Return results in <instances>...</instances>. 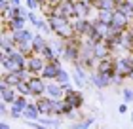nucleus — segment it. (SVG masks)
Instances as JSON below:
<instances>
[{
  "label": "nucleus",
  "mask_w": 133,
  "mask_h": 129,
  "mask_svg": "<svg viewBox=\"0 0 133 129\" xmlns=\"http://www.w3.org/2000/svg\"><path fill=\"white\" fill-rule=\"evenodd\" d=\"M0 127H2V129H10V125L6 124V121H2V124H0Z\"/></svg>",
  "instance_id": "nucleus-34"
},
{
  "label": "nucleus",
  "mask_w": 133,
  "mask_h": 129,
  "mask_svg": "<svg viewBox=\"0 0 133 129\" xmlns=\"http://www.w3.org/2000/svg\"><path fill=\"white\" fill-rule=\"evenodd\" d=\"M110 27L118 29V30H128V29H129V17L125 15L124 11L116 10V11H114V15H112V23H110Z\"/></svg>",
  "instance_id": "nucleus-10"
},
{
  "label": "nucleus",
  "mask_w": 133,
  "mask_h": 129,
  "mask_svg": "<svg viewBox=\"0 0 133 129\" xmlns=\"http://www.w3.org/2000/svg\"><path fill=\"white\" fill-rule=\"evenodd\" d=\"M124 2H125V4H128V6H129V8H133V0H124Z\"/></svg>",
  "instance_id": "nucleus-35"
},
{
  "label": "nucleus",
  "mask_w": 133,
  "mask_h": 129,
  "mask_svg": "<svg viewBox=\"0 0 133 129\" xmlns=\"http://www.w3.org/2000/svg\"><path fill=\"white\" fill-rule=\"evenodd\" d=\"M0 114H2V116H6V114H8V103H0Z\"/></svg>",
  "instance_id": "nucleus-31"
},
{
  "label": "nucleus",
  "mask_w": 133,
  "mask_h": 129,
  "mask_svg": "<svg viewBox=\"0 0 133 129\" xmlns=\"http://www.w3.org/2000/svg\"><path fill=\"white\" fill-rule=\"evenodd\" d=\"M2 70H27V55H23L17 47L8 55H2Z\"/></svg>",
  "instance_id": "nucleus-2"
},
{
  "label": "nucleus",
  "mask_w": 133,
  "mask_h": 129,
  "mask_svg": "<svg viewBox=\"0 0 133 129\" xmlns=\"http://www.w3.org/2000/svg\"><path fill=\"white\" fill-rule=\"evenodd\" d=\"M10 116L11 118H23V108H19L17 104H11L10 106Z\"/></svg>",
  "instance_id": "nucleus-23"
},
{
  "label": "nucleus",
  "mask_w": 133,
  "mask_h": 129,
  "mask_svg": "<svg viewBox=\"0 0 133 129\" xmlns=\"http://www.w3.org/2000/svg\"><path fill=\"white\" fill-rule=\"evenodd\" d=\"M131 101H133V91L124 89V103H131Z\"/></svg>",
  "instance_id": "nucleus-30"
},
{
  "label": "nucleus",
  "mask_w": 133,
  "mask_h": 129,
  "mask_svg": "<svg viewBox=\"0 0 133 129\" xmlns=\"http://www.w3.org/2000/svg\"><path fill=\"white\" fill-rule=\"evenodd\" d=\"M70 78H72V82H74V85H78V87H82V85H84V82H86V80H84L80 74H78L76 70H74V74H72Z\"/></svg>",
  "instance_id": "nucleus-28"
},
{
  "label": "nucleus",
  "mask_w": 133,
  "mask_h": 129,
  "mask_svg": "<svg viewBox=\"0 0 133 129\" xmlns=\"http://www.w3.org/2000/svg\"><path fill=\"white\" fill-rule=\"evenodd\" d=\"M112 15H114V11H110V10H99L97 11V17H99L101 21L108 23V25L112 23Z\"/></svg>",
  "instance_id": "nucleus-20"
},
{
  "label": "nucleus",
  "mask_w": 133,
  "mask_h": 129,
  "mask_svg": "<svg viewBox=\"0 0 133 129\" xmlns=\"http://www.w3.org/2000/svg\"><path fill=\"white\" fill-rule=\"evenodd\" d=\"M110 53H112V51H110V47L105 44V40H103V42H97V44L93 46V55H95V57H97L99 61H101V59H105V57H108Z\"/></svg>",
  "instance_id": "nucleus-16"
},
{
  "label": "nucleus",
  "mask_w": 133,
  "mask_h": 129,
  "mask_svg": "<svg viewBox=\"0 0 133 129\" xmlns=\"http://www.w3.org/2000/svg\"><path fill=\"white\" fill-rule=\"evenodd\" d=\"M53 15L72 19V17H74V0H59V4L55 6V10H53Z\"/></svg>",
  "instance_id": "nucleus-3"
},
{
  "label": "nucleus",
  "mask_w": 133,
  "mask_h": 129,
  "mask_svg": "<svg viewBox=\"0 0 133 129\" xmlns=\"http://www.w3.org/2000/svg\"><path fill=\"white\" fill-rule=\"evenodd\" d=\"M27 72L29 70H8V72H4V74H2V80L8 85H14V87H15L19 82L27 80Z\"/></svg>",
  "instance_id": "nucleus-6"
},
{
  "label": "nucleus",
  "mask_w": 133,
  "mask_h": 129,
  "mask_svg": "<svg viewBox=\"0 0 133 129\" xmlns=\"http://www.w3.org/2000/svg\"><path fill=\"white\" fill-rule=\"evenodd\" d=\"M27 21H29L27 17H10V21L4 23V25L8 27L10 32H11V30H21V29H25V23H27Z\"/></svg>",
  "instance_id": "nucleus-17"
},
{
  "label": "nucleus",
  "mask_w": 133,
  "mask_h": 129,
  "mask_svg": "<svg viewBox=\"0 0 133 129\" xmlns=\"http://www.w3.org/2000/svg\"><path fill=\"white\" fill-rule=\"evenodd\" d=\"M70 80H72V78H70V74H69L66 70H63V69H61V70H59V74H57V78H55V82L63 85V84H69Z\"/></svg>",
  "instance_id": "nucleus-22"
},
{
  "label": "nucleus",
  "mask_w": 133,
  "mask_h": 129,
  "mask_svg": "<svg viewBox=\"0 0 133 129\" xmlns=\"http://www.w3.org/2000/svg\"><path fill=\"white\" fill-rule=\"evenodd\" d=\"M29 84H31V95L32 97H42L46 93V85L44 84V78L38 76V74H31L29 76Z\"/></svg>",
  "instance_id": "nucleus-5"
},
{
  "label": "nucleus",
  "mask_w": 133,
  "mask_h": 129,
  "mask_svg": "<svg viewBox=\"0 0 133 129\" xmlns=\"http://www.w3.org/2000/svg\"><path fill=\"white\" fill-rule=\"evenodd\" d=\"M46 95H50L51 99H61V97H65V89H63L61 84H48Z\"/></svg>",
  "instance_id": "nucleus-14"
},
{
  "label": "nucleus",
  "mask_w": 133,
  "mask_h": 129,
  "mask_svg": "<svg viewBox=\"0 0 133 129\" xmlns=\"http://www.w3.org/2000/svg\"><path fill=\"white\" fill-rule=\"evenodd\" d=\"M59 70H61V65H55V63H51V61H46V66H44V70H42V78L44 80H55L57 74H59Z\"/></svg>",
  "instance_id": "nucleus-13"
},
{
  "label": "nucleus",
  "mask_w": 133,
  "mask_h": 129,
  "mask_svg": "<svg viewBox=\"0 0 133 129\" xmlns=\"http://www.w3.org/2000/svg\"><path fill=\"white\" fill-rule=\"evenodd\" d=\"M40 116H42V112H40V108L36 106V103H29L27 108L23 110V118H27L29 121L31 120H38Z\"/></svg>",
  "instance_id": "nucleus-15"
},
{
  "label": "nucleus",
  "mask_w": 133,
  "mask_h": 129,
  "mask_svg": "<svg viewBox=\"0 0 133 129\" xmlns=\"http://www.w3.org/2000/svg\"><path fill=\"white\" fill-rule=\"evenodd\" d=\"M46 66V59L42 57V55H31V57H27V70L29 74H42V70H44Z\"/></svg>",
  "instance_id": "nucleus-4"
},
{
  "label": "nucleus",
  "mask_w": 133,
  "mask_h": 129,
  "mask_svg": "<svg viewBox=\"0 0 133 129\" xmlns=\"http://www.w3.org/2000/svg\"><path fill=\"white\" fill-rule=\"evenodd\" d=\"M11 6H21V0H10Z\"/></svg>",
  "instance_id": "nucleus-33"
},
{
  "label": "nucleus",
  "mask_w": 133,
  "mask_h": 129,
  "mask_svg": "<svg viewBox=\"0 0 133 129\" xmlns=\"http://www.w3.org/2000/svg\"><path fill=\"white\" fill-rule=\"evenodd\" d=\"M25 4H27V8L34 11V10H40L42 8V4H40V0H25Z\"/></svg>",
  "instance_id": "nucleus-27"
},
{
  "label": "nucleus",
  "mask_w": 133,
  "mask_h": 129,
  "mask_svg": "<svg viewBox=\"0 0 133 129\" xmlns=\"http://www.w3.org/2000/svg\"><path fill=\"white\" fill-rule=\"evenodd\" d=\"M40 124L44 127H59L61 125V120H48V118H44V120H40Z\"/></svg>",
  "instance_id": "nucleus-24"
},
{
  "label": "nucleus",
  "mask_w": 133,
  "mask_h": 129,
  "mask_svg": "<svg viewBox=\"0 0 133 129\" xmlns=\"http://www.w3.org/2000/svg\"><path fill=\"white\" fill-rule=\"evenodd\" d=\"M15 89H17V93L19 95H31V84H29V78L27 80H23V82H19L15 85Z\"/></svg>",
  "instance_id": "nucleus-19"
},
{
  "label": "nucleus",
  "mask_w": 133,
  "mask_h": 129,
  "mask_svg": "<svg viewBox=\"0 0 133 129\" xmlns=\"http://www.w3.org/2000/svg\"><path fill=\"white\" fill-rule=\"evenodd\" d=\"M48 46V40L44 38V34H34V40H32V51L34 53H42V50Z\"/></svg>",
  "instance_id": "nucleus-18"
},
{
  "label": "nucleus",
  "mask_w": 133,
  "mask_h": 129,
  "mask_svg": "<svg viewBox=\"0 0 133 129\" xmlns=\"http://www.w3.org/2000/svg\"><path fill=\"white\" fill-rule=\"evenodd\" d=\"M116 72H118V74H122L124 78H133V63H131V57L116 59Z\"/></svg>",
  "instance_id": "nucleus-7"
},
{
  "label": "nucleus",
  "mask_w": 133,
  "mask_h": 129,
  "mask_svg": "<svg viewBox=\"0 0 133 129\" xmlns=\"http://www.w3.org/2000/svg\"><path fill=\"white\" fill-rule=\"evenodd\" d=\"M120 114H125V112H128V103H124V104H120Z\"/></svg>",
  "instance_id": "nucleus-32"
},
{
  "label": "nucleus",
  "mask_w": 133,
  "mask_h": 129,
  "mask_svg": "<svg viewBox=\"0 0 133 129\" xmlns=\"http://www.w3.org/2000/svg\"><path fill=\"white\" fill-rule=\"evenodd\" d=\"M14 104H17L19 108H23L25 110L27 108V104H29V101H27V95H17V99H15V103Z\"/></svg>",
  "instance_id": "nucleus-25"
},
{
  "label": "nucleus",
  "mask_w": 133,
  "mask_h": 129,
  "mask_svg": "<svg viewBox=\"0 0 133 129\" xmlns=\"http://www.w3.org/2000/svg\"><path fill=\"white\" fill-rule=\"evenodd\" d=\"M48 23H50V27H51L53 32H55L59 38H63V40H70V38L76 36L74 23H72L70 19H66V17L51 15V17H48Z\"/></svg>",
  "instance_id": "nucleus-1"
},
{
  "label": "nucleus",
  "mask_w": 133,
  "mask_h": 129,
  "mask_svg": "<svg viewBox=\"0 0 133 129\" xmlns=\"http://www.w3.org/2000/svg\"><path fill=\"white\" fill-rule=\"evenodd\" d=\"M89 82H91V84L95 85V87L103 89V87H108V85L112 84V76L103 74V72L95 70V72H91V74H89Z\"/></svg>",
  "instance_id": "nucleus-8"
},
{
  "label": "nucleus",
  "mask_w": 133,
  "mask_h": 129,
  "mask_svg": "<svg viewBox=\"0 0 133 129\" xmlns=\"http://www.w3.org/2000/svg\"><path fill=\"white\" fill-rule=\"evenodd\" d=\"M36 106L40 108V112L44 114V116H51L53 114V99L50 95L48 97H36Z\"/></svg>",
  "instance_id": "nucleus-11"
},
{
  "label": "nucleus",
  "mask_w": 133,
  "mask_h": 129,
  "mask_svg": "<svg viewBox=\"0 0 133 129\" xmlns=\"http://www.w3.org/2000/svg\"><path fill=\"white\" fill-rule=\"evenodd\" d=\"M91 6L84 0H74V19H88Z\"/></svg>",
  "instance_id": "nucleus-12"
},
{
  "label": "nucleus",
  "mask_w": 133,
  "mask_h": 129,
  "mask_svg": "<svg viewBox=\"0 0 133 129\" xmlns=\"http://www.w3.org/2000/svg\"><path fill=\"white\" fill-rule=\"evenodd\" d=\"M11 8V4H10V0H0V11H2V15L4 17H8V11Z\"/></svg>",
  "instance_id": "nucleus-26"
},
{
  "label": "nucleus",
  "mask_w": 133,
  "mask_h": 129,
  "mask_svg": "<svg viewBox=\"0 0 133 129\" xmlns=\"http://www.w3.org/2000/svg\"><path fill=\"white\" fill-rule=\"evenodd\" d=\"M95 70L103 72V74H108V76H114V74H116V59L105 57V59L97 61V69H95Z\"/></svg>",
  "instance_id": "nucleus-9"
},
{
  "label": "nucleus",
  "mask_w": 133,
  "mask_h": 129,
  "mask_svg": "<svg viewBox=\"0 0 133 129\" xmlns=\"http://www.w3.org/2000/svg\"><path fill=\"white\" fill-rule=\"evenodd\" d=\"M131 63H133V55H131Z\"/></svg>",
  "instance_id": "nucleus-37"
},
{
  "label": "nucleus",
  "mask_w": 133,
  "mask_h": 129,
  "mask_svg": "<svg viewBox=\"0 0 133 129\" xmlns=\"http://www.w3.org/2000/svg\"><path fill=\"white\" fill-rule=\"evenodd\" d=\"M93 121H95V118H86L84 121H80V124H76L74 127H89V125L93 124Z\"/></svg>",
  "instance_id": "nucleus-29"
},
{
  "label": "nucleus",
  "mask_w": 133,
  "mask_h": 129,
  "mask_svg": "<svg viewBox=\"0 0 133 129\" xmlns=\"http://www.w3.org/2000/svg\"><path fill=\"white\" fill-rule=\"evenodd\" d=\"M40 55H42V57H44L46 61H51V59L55 57L57 53H55V50L51 47V44H48V46L44 47V50H42V53H40Z\"/></svg>",
  "instance_id": "nucleus-21"
},
{
  "label": "nucleus",
  "mask_w": 133,
  "mask_h": 129,
  "mask_svg": "<svg viewBox=\"0 0 133 129\" xmlns=\"http://www.w3.org/2000/svg\"><path fill=\"white\" fill-rule=\"evenodd\" d=\"M84 2H88V4H89V2H91V0H84Z\"/></svg>",
  "instance_id": "nucleus-36"
}]
</instances>
